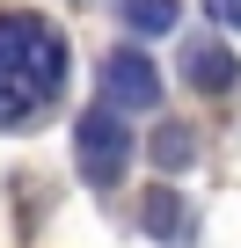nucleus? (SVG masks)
Wrapping results in <instances>:
<instances>
[{"label":"nucleus","instance_id":"nucleus-1","mask_svg":"<svg viewBox=\"0 0 241 248\" xmlns=\"http://www.w3.org/2000/svg\"><path fill=\"white\" fill-rule=\"evenodd\" d=\"M66 80V37L44 15H0V124H30Z\"/></svg>","mask_w":241,"mask_h":248},{"label":"nucleus","instance_id":"nucleus-2","mask_svg":"<svg viewBox=\"0 0 241 248\" xmlns=\"http://www.w3.org/2000/svg\"><path fill=\"white\" fill-rule=\"evenodd\" d=\"M73 154H80L88 183H117V175H125V161H132V124H117L110 102L88 109V117H80V132H73Z\"/></svg>","mask_w":241,"mask_h":248},{"label":"nucleus","instance_id":"nucleus-3","mask_svg":"<svg viewBox=\"0 0 241 248\" xmlns=\"http://www.w3.org/2000/svg\"><path fill=\"white\" fill-rule=\"evenodd\" d=\"M154 95H161V80H154V66L139 51H110L102 59V102L110 109H154Z\"/></svg>","mask_w":241,"mask_h":248},{"label":"nucleus","instance_id":"nucleus-4","mask_svg":"<svg viewBox=\"0 0 241 248\" xmlns=\"http://www.w3.org/2000/svg\"><path fill=\"white\" fill-rule=\"evenodd\" d=\"M183 73H190V88L219 95V88H234V51H219V44H190V51H183Z\"/></svg>","mask_w":241,"mask_h":248},{"label":"nucleus","instance_id":"nucleus-5","mask_svg":"<svg viewBox=\"0 0 241 248\" xmlns=\"http://www.w3.org/2000/svg\"><path fill=\"white\" fill-rule=\"evenodd\" d=\"M146 226H154L161 241H183V233H190V212H183V197H176V190H154V197H146Z\"/></svg>","mask_w":241,"mask_h":248},{"label":"nucleus","instance_id":"nucleus-6","mask_svg":"<svg viewBox=\"0 0 241 248\" xmlns=\"http://www.w3.org/2000/svg\"><path fill=\"white\" fill-rule=\"evenodd\" d=\"M125 22L146 30V37H161V30H176V0H125Z\"/></svg>","mask_w":241,"mask_h":248},{"label":"nucleus","instance_id":"nucleus-7","mask_svg":"<svg viewBox=\"0 0 241 248\" xmlns=\"http://www.w3.org/2000/svg\"><path fill=\"white\" fill-rule=\"evenodd\" d=\"M205 15L226 22V30H241V0H205Z\"/></svg>","mask_w":241,"mask_h":248}]
</instances>
